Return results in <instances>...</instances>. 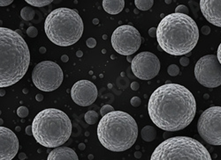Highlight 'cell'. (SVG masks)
Listing matches in <instances>:
<instances>
[{
    "mask_svg": "<svg viewBox=\"0 0 221 160\" xmlns=\"http://www.w3.org/2000/svg\"><path fill=\"white\" fill-rule=\"evenodd\" d=\"M201 32L202 33V35H210V27H208V26H203V27H202V29H201Z\"/></svg>",
    "mask_w": 221,
    "mask_h": 160,
    "instance_id": "4dcf8cb0",
    "label": "cell"
},
{
    "mask_svg": "<svg viewBox=\"0 0 221 160\" xmlns=\"http://www.w3.org/2000/svg\"><path fill=\"white\" fill-rule=\"evenodd\" d=\"M150 160H212L208 149L188 136H173L162 142L153 151Z\"/></svg>",
    "mask_w": 221,
    "mask_h": 160,
    "instance_id": "52a82bcc",
    "label": "cell"
},
{
    "mask_svg": "<svg viewBox=\"0 0 221 160\" xmlns=\"http://www.w3.org/2000/svg\"><path fill=\"white\" fill-rule=\"evenodd\" d=\"M196 80L207 88L221 85V64L217 56L207 55L201 57L195 66Z\"/></svg>",
    "mask_w": 221,
    "mask_h": 160,
    "instance_id": "8fae6325",
    "label": "cell"
},
{
    "mask_svg": "<svg viewBox=\"0 0 221 160\" xmlns=\"http://www.w3.org/2000/svg\"><path fill=\"white\" fill-rule=\"evenodd\" d=\"M84 119L85 121L89 124V125H94L95 123H96L97 120H98V114L95 111H88L85 113L84 115Z\"/></svg>",
    "mask_w": 221,
    "mask_h": 160,
    "instance_id": "44dd1931",
    "label": "cell"
},
{
    "mask_svg": "<svg viewBox=\"0 0 221 160\" xmlns=\"http://www.w3.org/2000/svg\"><path fill=\"white\" fill-rule=\"evenodd\" d=\"M130 87H131V89H132L133 91H137V90L139 89V87H140V85H139L138 82H133V83L131 84Z\"/></svg>",
    "mask_w": 221,
    "mask_h": 160,
    "instance_id": "836d02e7",
    "label": "cell"
},
{
    "mask_svg": "<svg viewBox=\"0 0 221 160\" xmlns=\"http://www.w3.org/2000/svg\"><path fill=\"white\" fill-rule=\"evenodd\" d=\"M167 72L172 77H176L180 73V68L176 64H171L167 68Z\"/></svg>",
    "mask_w": 221,
    "mask_h": 160,
    "instance_id": "603a6c76",
    "label": "cell"
},
{
    "mask_svg": "<svg viewBox=\"0 0 221 160\" xmlns=\"http://www.w3.org/2000/svg\"><path fill=\"white\" fill-rule=\"evenodd\" d=\"M83 21L76 10L58 8L45 19L44 32L49 40L60 47L76 43L83 34Z\"/></svg>",
    "mask_w": 221,
    "mask_h": 160,
    "instance_id": "8992f818",
    "label": "cell"
},
{
    "mask_svg": "<svg viewBox=\"0 0 221 160\" xmlns=\"http://www.w3.org/2000/svg\"><path fill=\"white\" fill-rule=\"evenodd\" d=\"M135 4L139 10L148 11L153 6L154 1L153 0H135Z\"/></svg>",
    "mask_w": 221,
    "mask_h": 160,
    "instance_id": "d6986e66",
    "label": "cell"
},
{
    "mask_svg": "<svg viewBox=\"0 0 221 160\" xmlns=\"http://www.w3.org/2000/svg\"><path fill=\"white\" fill-rule=\"evenodd\" d=\"M175 13H183V14H187V13H189V11H188V8H187L186 6H184V5H180V6H178L176 7Z\"/></svg>",
    "mask_w": 221,
    "mask_h": 160,
    "instance_id": "484cf974",
    "label": "cell"
},
{
    "mask_svg": "<svg viewBox=\"0 0 221 160\" xmlns=\"http://www.w3.org/2000/svg\"><path fill=\"white\" fill-rule=\"evenodd\" d=\"M180 63L182 66H187L189 64V59L186 56H182L180 59Z\"/></svg>",
    "mask_w": 221,
    "mask_h": 160,
    "instance_id": "f546056e",
    "label": "cell"
},
{
    "mask_svg": "<svg viewBox=\"0 0 221 160\" xmlns=\"http://www.w3.org/2000/svg\"><path fill=\"white\" fill-rule=\"evenodd\" d=\"M197 130L209 144L221 145V106H210L204 110L198 119Z\"/></svg>",
    "mask_w": 221,
    "mask_h": 160,
    "instance_id": "9c48e42d",
    "label": "cell"
},
{
    "mask_svg": "<svg viewBox=\"0 0 221 160\" xmlns=\"http://www.w3.org/2000/svg\"><path fill=\"white\" fill-rule=\"evenodd\" d=\"M71 97L75 104L81 106H88L97 98V88L91 81L79 80L71 89Z\"/></svg>",
    "mask_w": 221,
    "mask_h": 160,
    "instance_id": "4fadbf2b",
    "label": "cell"
},
{
    "mask_svg": "<svg viewBox=\"0 0 221 160\" xmlns=\"http://www.w3.org/2000/svg\"><path fill=\"white\" fill-rule=\"evenodd\" d=\"M40 51H41V53H44V52L46 51V50H45V48H41Z\"/></svg>",
    "mask_w": 221,
    "mask_h": 160,
    "instance_id": "60d3db41",
    "label": "cell"
},
{
    "mask_svg": "<svg viewBox=\"0 0 221 160\" xmlns=\"http://www.w3.org/2000/svg\"><path fill=\"white\" fill-rule=\"evenodd\" d=\"M113 111H114V108H113V106H110V105H104L103 106L101 107L100 113H101L102 117H103L104 115L108 114L110 112H113Z\"/></svg>",
    "mask_w": 221,
    "mask_h": 160,
    "instance_id": "cb8c5ba5",
    "label": "cell"
},
{
    "mask_svg": "<svg viewBox=\"0 0 221 160\" xmlns=\"http://www.w3.org/2000/svg\"><path fill=\"white\" fill-rule=\"evenodd\" d=\"M21 17L24 20H27V21L33 20V19L35 17V11L33 10V8H31L29 6L23 7L21 11Z\"/></svg>",
    "mask_w": 221,
    "mask_h": 160,
    "instance_id": "ffe728a7",
    "label": "cell"
},
{
    "mask_svg": "<svg viewBox=\"0 0 221 160\" xmlns=\"http://www.w3.org/2000/svg\"><path fill=\"white\" fill-rule=\"evenodd\" d=\"M76 55H77V56L81 57V56H82V52H81V51H77Z\"/></svg>",
    "mask_w": 221,
    "mask_h": 160,
    "instance_id": "f35d334b",
    "label": "cell"
},
{
    "mask_svg": "<svg viewBox=\"0 0 221 160\" xmlns=\"http://www.w3.org/2000/svg\"><path fill=\"white\" fill-rule=\"evenodd\" d=\"M0 87L19 82L27 73L30 52L25 40L16 31L0 27Z\"/></svg>",
    "mask_w": 221,
    "mask_h": 160,
    "instance_id": "3957f363",
    "label": "cell"
},
{
    "mask_svg": "<svg viewBox=\"0 0 221 160\" xmlns=\"http://www.w3.org/2000/svg\"><path fill=\"white\" fill-rule=\"evenodd\" d=\"M25 157H26V155H25L24 153H21V154H20V158H21V159L25 158Z\"/></svg>",
    "mask_w": 221,
    "mask_h": 160,
    "instance_id": "ab89813d",
    "label": "cell"
},
{
    "mask_svg": "<svg viewBox=\"0 0 221 160\" xmlns=\"http://www.w3.org/2000/svg\"><path fill=\"white\" fill-rule=\"evenodd\" d=\"M27 35H28L30 38H35V37L37 36V35H38L37 29H36L35 27H29L27 29Z\"/></svg>",
    "mask_w": 221,
    "mask_h": 160,
    "instance_id": "4316f807",
    "label": "cell"
},
{
    "mask_svg": "<svg viewBox=\"0 0 221 160\" xmlns=\"http://www.w3.org/2000/svg\"><path fill=\"white\" fill-rule=\"evenodd\" d=\"M217 60L219 62V63L221 64V43L219 44L218 48H217Z\"/></svg>",
    "mask_w": 221,
    "mask_h": 160,
    "instance_id": "e575fe53",
    "label": "cell"
},
{
    "mask_svg": "<svg viewBox=\"0 0 221 160\" xmlns=\"http://www.w3.org/2000/svg\"><path fill=\"white\" fill-rule=\"evenodd\" d=\"M0 160H12L19 150V140L15 133L0 127Z\"/></svg>",
    "mask_w": 221,
    "mask_h": 160,
    "instance_id": "5bb4252c",
    "label": "cell"
},
{
    "mask_svg": "<svg viewBox=\"0 0 221 160\" xmlns=\"http://www.w3.org/2000/svg\"><path fill=\"white\" fill-rule=\"evenodd\" d=\"M131 69L135 76L139 79L150 80L159 73L160 62L155 54L144 51L137 54L133 58Z\"/></svg>",
    "mask_w": 221,
    "mask_h": 160,
    "instance_id": "7c38bea8",
    "label": "cell"
},
{
    "mask_svg": "<svg viewBox=\"0 0 221 160\" xmlns=\"http://www.w3.org/2000/svg\"><path fill=\"white\" fill-rule=\"evenodd\" d=\"M61 60L64 62V63H66L68 60H69V58H68V56H66V55H64V56H62V57H61Z\"/></svg>",
    "mask_w": 221,
    "mask_h": 160,
    "instance_id": "74e56055",
    "label": "cell"
},
{
    "mask_svg": "<svg viewBox=\"0 0 221 160\" xmlns=\"http://www.w3.org/2000/svg\"><path fill=\"white\" fill-rule=\"evenodd\" d=\"M125 6L124 0H103V7L109 14L116 15L122 12Z\"/></svg>",
    "mask_w": 221,
    "mask_h": 160,
    "instance_id": "e0dca14e",
    "label": "cell"
},
{
    "mask_svg": "<svg viewBox=\"0 0 221 160\" xmlns=\"http://www.w3.org/2000/svg\"><path fill=\"white\" fill-rule=\"evenodd\" d=\"M130 103H131V105H132L133 106H135V107H138V106L141 105L142 100H141V99H140L139 97L135 96V97H133V98L131 99Z\"/></svg>",
    "mask_w": 221,
    "mask_h": 160,
    "instance_id": "83f0119b",
    "label": "cell"
},
{
    "mask_svg": "<svg viewBox=\"0 0 221 160\" xmlns=\"http://www.w3.org/2000/svg\"><path fill=\"white\" fill-rule=\"evenodd\" d=\"M148 112L152 122L165 131H179L187 127L196 113L193 93L179 84H165L150 95Z\"/></svg>",
    "mask_w": 221,
    "mask_h": 160,
    "instance_id": "6da1fadb",
    "label": "cell"
},
{
    "mask_svg": "<svg viewBox=\"0 0 221 160\" xmlns=\"http://www.w3.org/2000/svg\"><path fill=\"white\" fill-rule=\"evenodd\" d=\"M13 2H14L13 0H1V1H0V6H1L2 7L7 6L9 5H11Z\"/></svg>",
    "mask_w": 221,
    "mask_h": 160,
    "instance_id": "1f68e13d",
    "label": "cell"
},
{
    "mask_svg": "<svg viewBox=\"0 0 221 160\" xmlns=\"http://www.w3.org/2000/svg\"><path fill=\"white\" fill-rule=\"evenodd\" d=\"M26 133H27V135H33L32 125H31V126H28V127L26 128Z\"/></svg>",
    "mask_w": 221,
    "mask_h": 160,
    "instance_id": "d590c367",
    "label": "cell"
},
{
    "mask_svg": "<svg viewBox=\"0 0 221 160\" xmlns=\"http://www.w3.org/2000/svg\"><path fill=\"white\" fill-rule=\"evenodd\" d=\"M200 9L207 21L221 27V0H200Z\"/></svg>",
    "mask_w": 221,
    "mask_h": 160,
    "instance_id": "9a60e30c",
    "label": "cell"
},
{
    "mask_svg": "<svg viewBox=\"0 0 221 160\" xmlns=\"http://www.w3.org/2000/svg\"><path fill=\"white\" fill-rule=\"evenodd\" d=\"M142 37L139 31L130 25H122L117 27L112 35L113 48L122 56L133 55L140 49Z\"/></svg>",
    "mask_w": 221,
    "mask_h": 160,
    "instance_id": "30bf717a",
    "label": "cell"
},
{
    "mask_svg": "<svg viewBox=\"0 0 221 160\" xmlns=\"http://www.w3.org/2000/svg\"><path fill=\"white\" fill-rule=\"evenodd\" d=\"M36 99L37 101H42V100L43 99V96L42 94H37V95L36 96Z\"/></svg>",
    "mask_w": 221,
    "mask_h": 160,
    "instance_id": "8d00e7d4",
    "label": "cell"
},
{
    "mask_svg": "<svg viewBox=\"0 0 221 160\" xmlns=\"http://www.w3.org/2000/svg\"><path fill=\"white\" fill-rule=\"evenodd\" d=\"M97 137L107 149L115 152L125 151L135 144L138 137V126L129 113L114 110L100 120Z\"/></svg>",
    "mask_w": 221,
    "mask_h": 160,
    "instance_id": "277c9868",
    "label": "cell"
},
{
    "mask_svg": "<svg viewBox=\"0 0 221 160\" xmlns=\"http://www.w3.org/2000/svg\"><path fill=\"white\" fill-rule=\"evenodd\" d=\"M26 2L32 6L43 7V6H46L50 4H51L52 1H51V0H27Z\"/></svg>",
    "mask_w": 221,
    "mask_h": 160,
    "instance_id": "7402d4cb",
    "label": "cell"
},
{
    "mask_svg": "<svg viewBox=\"0 0 221 160\" xmlns=\"http://www.w3.org/2000/svg\"><path fill=\"white\" fill-rule=\"evenodd\" d=\"M17 114L21 118H26L29 115V109L26 106H21L17 109Z\"/></svg>",
    "mask_w": 221,
    "mask_h": 160,
    "instance_id": "d4e9b609",
    "label": "cell"
},
{
    "mask_svg": "<svg viewBox=\"0 0 221 160\" xmlns=\"http://www.w3.org/2000/svg\"><path fill=\"white\" fill-rule=\"evenodd\" d=\"M141 136L145 142H152L157 137V130L152 126H145L141 131Z\"/></svg>",
    "mask_w": 221,
    "mask_h": 160,
    "instance_id": "ac0fdd59",
    "label": "cell"
},
{
    "mask_svg": "<svg viewBox=\"0 0 221 160\" xmlns=\"http://www.w3.org/2000/svg\"><path fill=\"white\" fill-rule=\"evenodd\" d=\"M157 41L160 48L172 56H184L196 46L199 29L195 21L183 13H171L157 27Z\"/></svg>",
    "mask_w": 221,
    "mask_h": 160,
    "instance_id": "7a4b0ae2",
    "label": "cell"
},
{
    "mask_svg": "<svg viewBox=\"0 0 221 160\" xmlns=\"http://www.w3.org/2000/svg\"><path fill=\"white\" fill-rule=\"evenodd\" d=\"M33 135L36 142L46 148L63 145L72 134V122L68 115L57 108H46L33 120Z\"/></svg>",
    "mask_w": 221,
    "mask_h": 160,
    "instance_id": "5b68a950",
    "label": "cell"
},
{
    "mask_svg": "<svg viewBox=\"0 0 221 160\" xmlns=\"http://www.w3.org/2000/svg\"><path fill=\"white\" fill-rule=\"evenodd\" d=\"M149 35H150V36L152 37V38L157 37V27H151V28L149 30Z\"/></svg>",
    "mask_w": 221,
    "mask_h": 160,
    "instance_id": "d6a6232c",
    "label": "cell"
},
{
    "mask_svg": "<svg viewBox=\"0 0 221 160\" xmlns=\"http://www.w3.org/2000/svg\"><path fill=\"white\" fill-rule=\"evenodd\" d=\"M47 160H79L76 152L69 147H58L50 152Z\"/></svg>",
    "mask_w": 221,
    "mask_h": 160,
    "instance_id": "2e32d148",
    "label": "cell"
},
{
    "mask_svg": "<svg viewBox=\"0 0 221 160\" xmlns=\"http://www.w3.org/2000/svg\"><path fill=\"white\" fill-rule=\"evenodd\" d=\"M86 44H87V46H88L89 49H93V48H95L96 45V41L94 38H88V39L87 40V42H86Z\"/></svg>",
    "mask_w": 221,
    "mask_h": 160,
    "instance_id": "f1b7e54d",
    "label": "cell"
},
{
    "mask_svg": "<svg viewBox=\"0 0 221 160\" xmlns=\"http://www.w3.org/2000/svg\"><path fill=\"white\" fill-rule=\"evenodd\" d=\"M64 78L60 66L52 61H43L37 63L32 71V80L40 91L52 92L57 90Z\"/></svg>",
    "mask_w": 221,
    "mask_h": 160,
    "instance_id": "ba28073f",
    "label": "cell"
}]
</instances>
